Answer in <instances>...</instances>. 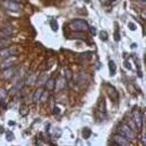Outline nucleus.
<instances>
[{
    "mask_svg": "<svg viewBox=\"0 0 146 146\" xmlns=\"http://www.w3.org/2000/svg\"><path fill=\"white\" fill-rule=\"evenodd\" d=\"M117 130H119V135L124 136V137L128 138L129 140H130V139L133 140V139L136 138V133H135V131H133L128 124H124V123L120 124L119 128H117Z\"/></svg>",
    "mask_w": 146,
    "mask_h": 146,
    "instance_id": "f257e3e1",
    "label": "nucleus"
},
{
    "mask_svg": "<svg viewBox=\"0 0 146 146\" xmlns=\"http://www.w3.org/2000/svg\"><path fill=\"white\" fill-rule=\"evenodd\" d=\"M70 28L77 31H85L89 29V24L84 20H74L70 23Z\"/></svg>",
    "mask_w": 146,
    "mask_h": 146,
    "instance_id": "f03ea898",
    "label": "nucleus"
},
{
    "mask_svg": "<svg viewBox=\"0 0 146 146\" xmlns=\"http://www.w3.org/2000/svg\"><path fill=\"white\" fill-rule=\"evenodd\" d=\"M3 5L5 8H7L8 11H12V12H20L22 9V6L20 4H17L16 1H12V0H5Z\"/></svg>",
    "mask_w": 146,
    "mask_h": 146,
    "instance_id": "7ed1b4c3",
    "label": "nucleus"
},
{
    "mask_svg": "<svg viewBox=\"0 0 146 146\" xmlns=\"http://www.w3.org/2000/svg\"><path fill=\"white\" fill-rule=\"evenodd\" d=\"M17 53H19V51H17V48H16L15 46H13V47H7V48H4V50L0 51V58H1V59H7V58H9V56L16 55Z\"/></svg>",
    "mask_w": 146,
    "mask_h": 146,
    "instance_id": "20e7f679",
    "label": "nucleus"
},
{
    "mask_svg": "<svg viewBox=\"0 0 146 146\" xmlns=\"http://www.w3.org/2000/svg\"><path fill=\"white\" fill-rule=\"evenodd\" d=\"M113 144L114 145H121V146H128V145H130V141L124 136L115 135L114 136V139H113Z\"/></svg>",
    "mask_w": 146,
    "mask_h": 146,
    "instance_id": "39448f33",
    "label": "nucleus"
},
{
    "mask_svg": "<svg viewBox=\"0 0 146 146\" xmlns=\"http://www.w3.org/2000/svg\"><path fill=\"white\" fill-rule=\"evenodd\" d=\"M133 121L136 122V124H137V128H141L143 127V115H141V113L138 111V109H136V111L133 112Z\"/></svg>",
    "mask_w": 146,
    "mask_h": 146,
    "instance_id": "423d86ee",
    "label": "nucleus"
},
{
    "mask_svg": "<svg viewBox=\"0 0 146 146\" xmlns=\"http://www.w3.org/2000/svg\"><path fill=\"white\" fill-rule=\"evenodd\" d=\"M107 92H108V96H109V98H111L112 100H116V99H117L119 94H117L116 90H115L113 86H107Z\"/></svg>",
    "mask_w": 146,
    "mask_h": 146,
    "instance_id": "0eeeda50",
    "label": "nucleus"
},
{
    "mask_svg": "<svg viewBox=\"0 0 146 146\" xmlns=\"http://www.w3.org/2000/svg\"><path fill=\"white\" fill-rule=\"evenodd\" d=\"M64 86H66V78L60 76L55 82V88H56V90H62Z\"/></svg>",
    "mask_w": 146,
    "mask_h": 146,
    "instance_id": "6e6552de",
    "label": "nucleus"
},
{
    "mask_svg": "<svg viewBox=\"0 0 146 146\" xmlns=\"http://www.w3.org/2000/svg\"><path fill=\"white\" fill-rule=\"evenodd\" d=\"M45 86H46V90H48V91L54 90V89H55V80H54V78H48V80H46Z\"/></svg>",
    "mask_w": 146,
    "mask_h": 146,
    "instance_id": "1a4fd4ad",
    "label": "nucleus"
},
{
    "mask_svg": "<svg viewBox=\"0 0 146 146\" xmlns=\"http://www.w3.org/2000/svg\"><path fill=\"white\" fill-rule=\"evenodd\" d=\"M43 91H44V89H42V88H39V89H37L35 91V93H33V102H38L40 100Z\"/></svg>",
    "mask_w": 146,
    "mask_h": 146,
    "instance_id": "9d476101",
    "label": "nucleus"
},
{
    "mask_svg": "<svg viewBox=\"0 0 146 146\" xmlns=\"http://www.w3.org/2000/svg\"><path fill=\"white\" fill-rule=\"evenodd\" d=\"M0 32H1L5 37H8V36H11L13 33V28L11 25H7V27H5V28H3L1 30H0Z\"/></svg>",
    "mask_w": 146,
    "mask_h": 146,
    "instance_id": "9b49d317",
    "label": "nucleus"
},
{
    "mask_svg": "<svg viewBox=\"0 0 146 146\" xmlns=\"http://www.w3.org/2000/svg\"><path fill=\"white\" fill-rule=\"evenodd\" d=\"M46 80H47V75L45 74V72H43V74L39 76V78L37 80L38 85H44V84H45V82H46Z\"/></svg>",
    "mask_w": 146,
    "mask_h": 146,
    "instance_id": "f8f14e48",
    "label": "nucleus"
},
{
    "mask_svg": "<svg viewBox=\"0 0 146 146\" xmlns=\"http://www.w3.org/2000/svg\"><path fill=\"white\" fill-rule=\"evenodd\" d=\"M70 38H72V39H82V38H85V36L82 32H74V33L70 35Z\"/></svg>",
    "mask_w": 146,
    "mask_h": 146,
    "instance_id": "ddd939ff",
    "label": "nucleus"
},
{
    "mask_svg": "<svg viewBox=\"0 0 146 146\" xmlns=\"http://www.w3.org/2000/svg\"><path fill=\"white\" fill-rule=\"evenodd\" d=\"M108 66H109V71H111V75L114 76V75H115V72H116V67H115L114 61H109Z\"/></svg>",
    "mask_w": 146,
    "mask_h": 146,
    "instance_id": "4468645a",
    "label": "nucleus"
},
{
    "mask_svg": "<svg viewBox=\"0 0 146 146\" xmlns=\"http://www.w3.org/2000/svg\"><path fill=\"white\" fill-rule=\"evenodd\" d=\"M13 75H14V69H12V68H8L7 70L4 71V78H9Z\"/></svg>",
    "mask_w": 146,
    "mask_h": 146,
    "instance_id": "2eb2a0df",
    "label": "nucleus"
},
{
    "mask_svg": "<svg viewBox=\"0 0 146 146\" xmlns=\"http://www.w3.org/2000/svg\"><path fill=\"white\" fill-rule=\"evenodd\" d=\"M128 125L133 130V131H137V124H136V122L133 121V119H131V117H129L128 119Z\"/></svg>",
    "mask_w": 146,
    "mask_h": 146,
    "instance_id": "dca6fc26",
    "label": "nucleus"
},
{
    "mask_svg": "<svg viewBox=\"0 0 146 146\" xmlns=\"http://www.w3.org/2000/svg\"><path fill=\"white\" fill-rule=\"evenodd\" d=\"M64 78H66V81H70L72 78V71L69 68L64 69Z\"/></svg>",
    "mask_w": 146,
    "mask_h": 146,
    "instance_id": "f3484780",
    "label": "nucleus"
},
{
    "mask_svg": "<svg viewBox=\"0 0 146 146\" xmlns=\"http://www.w3.org/2000/svg\"><path fill=\"white\" fill-rule=\"evenodd\" d=\"M50 24H51V29H52L53 31H58V28H59V25H58V22H56L55 20H52Z\"/></svg>",
    "mask_w": 146,
    "mask_h": 146,
    "instance_id": "a211bd4d",
    "label": "nucleus"
},
{
    "mask_svg": "<svg viewBox=\"0 0 146 146\" xmlns=\"http://www.w3.org/2000/svg\"><path fill=\"white\" fill-rule=\"evenodd\" d=\"M90 136H91V130L88 129V128L84 129V130H83V137H84V139H88Z\"/></svg>",
    "mask_w": 146,
    "mask_h": 146,
    "instance_id": "6ab92c4d",
    "label": "nucleus"
},
{
    "mask_svg": "<svg viewBox=\"0 0 146 146\" xmlns=\"http://www.w3.org/2000/svg\"><path fill=\"white\" fill-rule=\"evenodd\" d=\"M36 80V75H30V77H28L27 80V84H33Z\"/></svg>",
    "mask_w": 146,
    "mask_h": 146,
    "instance_id": "aec40b11",
    "label": "nucleus"
},
{
    "mask_svg": "<svg viewBox=\"0 0 146 146\" xmlns=\"http://www.w3.org/2000/svg\"><path fill=\"white\" fill-rule=\"evenodd\" d=\"M100 37H101V38H100L101 40L106 42V40H107V38H108V35H107V32H106V31H101V32H100Z\"/></svg>",
    "mask_w": 146,
    "mask_h": 146,
    "instance_id": "412c9836",
    "label": "nucleus"
},
{
    "mask_svg": "<svg viewBox=\"0 0 146 146\" xmlns=\"http://www.w3.org/2000/svg\"><path fill=\"white\" fill-rule=\"evenodd\" d=\"M20 112H21V115H22V116H24V115H27L28 108H27L25 106H22V107H21V109H20Z\"/></svg>",
    "mask_w": 146,
    "mask_h": 146,
    "instance_id": "4be33fe9",
    "label": "nucleus"
},
{
    "mask_svg": "<svg viewBox=\"0 0 146 146\" xmlns=\"http://www.w3.org/2000/svg\"><path fill=\"white\" fill-rule=\"evenodd\" d=\"M6 138H7L8 141H11V140L14 139V135H13L12 132H7V133H6Z\"/></svg>",
    "mask_w": 146,
    "mask_h": 146,
    "instance_id": "5701e85b",
    "label": "nucleus"
},
{
    "mask_svg": "<svg viewBox=\"0 0 146 146\" xmlns=\"http://www.w3.org/2000/svg\"><path fill=\"white\" fill-rule=\"evenodd\" d=\"M128 25H129V28H130V30H132V31H135V30H136V24H135V23H132V22H130V23H129Z\"/></svg>",
    "mask_w": 146,
    "mask_h": 146,
    "instance_id": "b1692460",
    "label": "nucleus"
},
{
    "mask_svg": "<svg viewBox=\"0 0 146 146\" xmlns=\"http://www.w3.org/2000/svg\"><path fill=\"white\" fill-rule=\"evenodd\" d=\"M114 36H115V40H120V35H119V31L117 30L115 31V35Z\"/></svg>",
    "mask_w": 146,
    "mask_h": 146,
    "instance_id": "393cba45",
    "label": "nucleus"
},
{
    "mask_svg": "<svg viewBox=\"0 0 146 146\" xmlns=\"http://www.w3.org/2000/svg\"><path fill=\"white\" fill-rule=\"evenodd\" d=\"M54 113H55V114H59V113H60V109H59L58 107H54Z\"/></svg>",
    "mask_w": 146,
    "mask_h": 146,
    "instance_id": "a878e982",
    "label": "nucleus"
},
{
    "mask_svg": "<svg viewBox=\"0 0 146 146\" xmlns=\"http://www.w3.org/2000/svg\"><path fill=\"white\" fill-rule=\"evenodd\" d=\"M124 64H125V68H128V69H131V67H130V63H129V62H125Z\"/></svg>",
    "mask_w": 146,
    "mask_h": 146,
    "instance_id": "bb28decb",
    "label": "nucleus"
},
{
    "mask_svg": "<svg viewBox=\"0 0 146 146\" xmlns=\"http://www.w3.org/2000/svg\"><path fill=\"white\" fill-rule=\"evenodd\" d=\"M91 32H92L93 35H96V33H97V31H96V28H91Z\"/></svg>",
    "mask_w": 146,
    "mask_h": 146,
    "instance_id": "cd10ccee",
    "label": "nucleus"
},
{
    "mask_svg": "<svg viewBox=\"0 0 146 146\" xmlns=\"http://www.w3.org/2000/svg\"><path fill=\"white\" fill-rule=\"evenodd\" d=\"M140 3L141 4H145V0H140Z\"/></svg>",
    "mask_w": 146,
    "mask_h": 146,
    "instance_id": "c85d7f7f",
    "label": "nucleus"
},
{
    "mask_svg": "<svg viewBox=\"0 0 146 146\" xmlns=\"http://www.w3.org/2000/svg\"><path fill=\"white\" fill-rule=\"evenodd\" d=\"M12 1H16L17 3V1H21V0H12Z\"/></svg>",
    "mask_w": 146,
    "mask_h": 146,
    "instance_id": "c756f323",
    "label": "nucleus"
},
{
    "mask_svg": "<svg viewBox=\"0 0 146 146\" xmlns=\"http://www.w3.org/2000/svg\"><path fill=\"white\" fill-rule=\"evenodd\" d=\"M85 1H86V3H90V0H85Z\"/></svg>",
    "mask_w": 146,
    "mask_h": 146,
    "instance_id": "7c9ffc66",
    "label": "nucleus"
}]
</instances>
